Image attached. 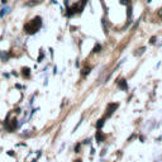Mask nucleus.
I'll list each match as a JSON object with an SVG mask.
<instances>
[{"mask_svg": "<svg viewBox=\"0 0 162 162\" xmlns=\"http://www.w3.org/2000/svg\"><path fill=\"white\" fill-rule=\"evenodd\" d=\"M39 3H42V0H33V1H28V3L25 4V6H36V5H38Z\"/></svg>", "mask_w": 162, "mask_h": 162, "instance_id": "10", "label": "nucleus"}, {"mask_svg": "<svg viewBox=\"0 0 162 162\" xmlns=\"http://www.w3.org/2000/svg\"><path fill=\"white\" fill-rule=\"evenodd\" d=\"M118 106H119V104L118 103H110V104H108V108H106V114H105V119L106 118H109L116 109H118Z\"/></svg>", "mask_w": 162, "mask_h": 162, "instance_id": "3", "label": "nucleus"}, {"mask_svg": "<svg viewBox=\"0 0 162 162\" xmlns=\"http://www.w3.org/2000/svg\"><path fill=\"white\" fill-rule=\"evenodd\" d=\"M42 27V18L41 17H36L34 19H32L29 23H27L24 25V30L28 34H36L37 32L41 29Z\"/></svg>", "mask_w": 162, "mask_h": 162, "instance_id": "1", "label": "nucleus"}, {"mask_svg": "<svg viewBox=\"0 0 162 162\" xmlns=\"http://www.w3.org/2000/svg\"><path fill=\"white\" fill-rule=\"evenodd\" d=\"M91 142V139L90 138H88V139H85V141H84V144H89Z\"/></svg>", "mask_w": 162, "mask_h": 162, "instance_id": "19", "label": "nucleus"}, {"mask_svg": "<svg viewBox=\"0 0 162 162\" xmlns=\"http://www.w3.org/2000/svg\"><path fill=\"white\" fill-rule=\"evenodd\" d=\"M8 155L9 156H14V151H8Z\"/></svg>", "mask_w": 162, "mask_h": 162, "instance_id": "20", "label": "nucleus"}, {"mask_svg": "<svg viewBox=\"0 0 162 162\" xmlns=\"http://www.w3.org/2000/svg\"><path fill=\"white\" fill-rule=\"evenodd\" d=\"M144 51H146V48H144V47L139 48V49H138V52H134V56H141V55H143Z\"/></svg>", "mask_w": 162, "mask_h": 162, "instance_id": "15", "label": "nucleus"}, {"mask_svg": "<svg viewBox=\"0 0 162 162\" xmlns=\"http://www.w3.org/2000/svg\"><path fill=\"white\" fill-rule=\"evenodd\" d=\"M158 15H160V17L162 18V9H161V10H160V12H158Z\"/></svg>", "mask_w": 162, "mask_h": 162, "instance_id": "23", "label": "nucleus"}, {"mask_svg": "<svg viewBox=\"0 0 162 162\" xmlns=\"http://www.w3.org/2000/svg\"><path fill=\"white\" fill-rule=\"evenodd\" d=\"M118 85H119V88H120L122 90H128V84H127V81H125L124 79L119 80V82H118Z\"/></svg>", "mask_w": 162, "mask_h": 162, "instance_id": "7", "label": "nucleus"}, {"mask_svg": "<svg viewBox=\"0 0 162 162\" xmlns=\"http://www.w3.org/2000/svg\"><path fill=\"white\" fill-rule=\"evenodd\" d=\"M90 71H91V69H90L89 66H85V67L81 70V75H82V76H88Z\"/></svg>", "mask_w": 162, "mask_h": 162, "instance_id": "9", "label": "nucleus"}, {"mask_svg": "<svg viewBox=\"0 0 162 162\" xmlns=\"http://www.w3.org/2000/svg\"><path fill=\"white\" fill-rule=\"evenodd\" d=\"M95 138H96V142H98V143H103V142L105 141V136L103 134V132L100 131V129H98V132H96Z\"/></svg>", "mask_w": 162, "mask_h": 162, "instance_id": "5", "label": "nucleus"}, {"mask_svg": "<svg viewBox=\"0 0 162 162\" xmlns=\"http://www.w3.org/2000/svg\"><path fill=\"white\" fill-rule=\"evenodd\" d=\"M22 76L28 79L30 76V69L29 67H23V69H22Z\"/></svg>", "mask_w": 162, "mask_h": 162, "instance_id": "6", "label": "nucleus"}, {"mask_svg": "<svg viewBox=\"0 0 162 162\" xmlns=\"http://www.w3.org/2000/svg\"><path fill=\"white\" fill-rule=\"evenodd\" d=\"M65 5H66V6L69 5V0H65Z\"/></svg>", "mask_w": 162, "mask_h": 162, "instance_id": "24", "label": "nucleus"}, {"mask_svg": "<svg viewBox=\"0 0 162 162\" xmlns=\"http://www.w3.org/2000/svg\"><path fill=\"white\" fill-rule=\"evenodd\" d=\"M101 49H103L101 45H100V43H96V45H95V47L93 48V52H94V53H99Z\"/></svg>", "mask_w": 162, "mask_h": 162, "instance_id": "12", "label": "nucleus"}, {"mask_svg": "<svg viewBox=\"0 0 162 162\" xmlns=\"http://www.w3.org/2000/svg\"><path fill=\"white\" fill-rule=\"evenodd\" d=\"M104 122H105V118H103V119H99L98 123H96V128L98 129H101L104 127Z\"/></svg>", "mask_w": 162, "mask_h": 162, "instance_id": "14", "label": "nucleus"}, {"mask_svg": "<svg viewBox=\"0 0 162 162\" xmlns=\"http://www.w3.org/2000/svg\"><path fill=\"white\" fill-rule=\"evenodd\" d=\"M10 12H12V8H10V6H5V8H3L1 10H0V18L4 17V15L8 14V13H10Z\"/></svg>", "mask_w": 162, "mask_h": 162, "instance_id": "8", "label": "nucleus"}, {"mask_svg": "<svg viewBox=\"0 0 162 162\" xmlns=\"http://www.w3.org/2000/svg\"><path fill=\"white\" fill-rule=\"evenodd\" d=\"M80 147H81V143H77L76 146H75V152L79 153V151H80Z\"/></svg>", "mask_w": 162, "mask_h": 162, "instance_id": "18", "label": "nucleus"}, {"mask_svg": "<svg viewBox=\"0 0 162 162\" xmlns=\"http://www.w3.org/2000/svg\"><path fill=\"white\" fill-rule=\"evenodd\" d=\"M101 25H103V29H104V33L108 34V25H106V19L105 18H101Z\"/></svg>", "mask_w": 162, "mask_h": 162, "instance_id": "11", "label": "nucleus"}, {"mask_svg": "<svg viewBox=\"0 0 162 162\" xmlns=\"http://www.w3.org/2000/svg\"><path fill=\"white\" fill-rule=\"evenodd\" d=\"M43 57H45V55H43V52L41 51V53H39V57H38V60H37V62H42V60H43Z\"/></svg>", "mask_w": 162, "mask_h": 162, "instance_id": "17", "label": "nucleus"}, {"mask_svg": "<svg viewBox=\"0 0 162 162\" xmlns=\"http://www.w3.org/2000/svg\"><path fill=\"white\" fill-rule=\"evenodd\" d=\"M86 3H88V0H81V1H79V3H76V4H73L72 6H69V8H67V13H66L67 18L73 17L76 13H79V14L82 13V10H84Z\"/></svg>", "mask_w": 162, "mask_h": 162, "instance_id": "2", "label": "nucleus"}, {"mask_svg": "<svg viewBox=\"0 0 162 162\" xmlns=\"http://www.w3.org/2000/svg\"><path fill=\"white\" fill-rule=\"evenodd\" d=\"M0 57H1V60L5 62V61L9 58V53H8V52H5V51H3V52H0Z\"/></svg>", "mask_w": 162, "mask_h": 162, "instance_id": "13", "label": "nucleus"}, {"mask_svg": "<svg viewBox=\"0 0 162 162\" xmlns=\"http://www.w3.org/2000/svg\"><path fill=\"white\" fill-rule=\"evenodd\" d=\"M53 73H57V67H56V66L53 67Z\"/></svg>", "mask_w": 162, "mask_h": 162, "instance_id": "22", "label": "nucleus"}, {"mask_svg": "<svg viewBox=\"0 0 162 162\" xmlns=\"http://www.w3.org/2000/svg\"><path fill=\"white\" fill-rule=\"evenodd\" d=\"M5 125H6V129H8L9 132H13L14 129H17V127H18V120H17V119H13V120H12V124L5 123Z\"/></svg>", "mask_w": 162, "mask_h": 162, "instance_id": "4", "label": "nucleus"}, {"mask_svg": "<svg viewBox=\"0 0 162 162\" xmlns=\"http://www.w3.org/2000/svg\"><path fill=\"white\" fill-rule=\"evenodd\" d=\"M1 3H4V4H5V3H6V0H1Z\"/></svg>", "mask_w": 162, "mask_h": 162, "instance_id": "26", "label": "nucleus"}, {"mask_svg": "<svg viewBox=\"0 0 162 162\" xmlns=\"http://www.w3.org/2000/svg\"><path fill=\"white\" fill-rule=\"evenodd\" d=\"M155 41H156V37H152V38H151V41H149V42H151V43H155Z\"/></svg>", "mask_w": 162, "mask_h": 162, "instance_id": "21", "label": "nucleus"}, {"mask_svg": "<svg viewBox=\"0 0 162 162\" xmlns=\"http://www.w3.org/2000/svg\"><path fill=\"white\" fill-rule=\"evenodd\" d=\"M119 3L122 5H131V0H120Z\"/></svg>", "mask_w": 162, "mask_h": 162, "instance_id": "16", "label": "nucleus"}, {"mask_svg": "<svg viewBox=\"0 0 162 162\" xmlns=\"http://www.w3.org/2000/svg\"><path fill=\"white\" fill-rule=\"evenodd\" d=\"M75 162H82L81 160H76V161H75Z\"/></svg>", "mask_w": 162, "mask_h": 162, "instance_id": "25", "label": "nucleus"}]
</instances>
